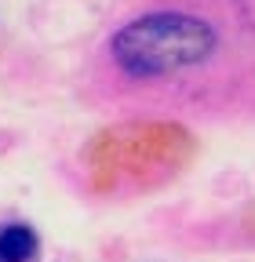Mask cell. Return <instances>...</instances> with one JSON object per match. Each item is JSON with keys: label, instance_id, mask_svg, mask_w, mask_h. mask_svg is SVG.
Wrapping results in <instances>:
<instances>
[{"label": "cell", "instance_id": "7a4b0ae2", "mask_svg": "<svg viewBox=\"0 0 255 262\" xmlns=\"http://www.w3.org/2000/svg\"><path fill=\"white\" fill-rule=\"evenodd\" d=\"M40 237L29 222H0V262H37Z\"/></svg>", "mask_w": 255, "mask_h": 262}, {"label": "cell", "instance_id": "6da1fadb", "mask_svg": "<svg viewBox=\"0 0 255 262\" xmlns=\"http://www.w3.org/2000/svg\"><path fill=\"white\" fill-rule=\"evenodd\" d=\"M222 48V33L211 18L186 8H157L124 22L106 51L117 73L139 84L179 80L208 66Z\"/></svg>", "mask_w": 255, "mask_h": 262}]
</instances>
